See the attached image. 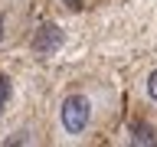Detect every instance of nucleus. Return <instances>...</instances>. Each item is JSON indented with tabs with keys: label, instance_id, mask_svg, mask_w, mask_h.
Returning <instances> with one entry per match:
<instances>
[{
	"label": "nucleus",
	"instance_id": "obj_5",
	"mask_svg": "<svg viewBox=\"0 0 157 147\" xmlns=\"http://www.w3.org/2000/svg\"><path fill=\"white\" fill-rule=\"evenodd\" d=\"M147 92H151V98L157 101V72H151V78H147Z\"/></svg>",
	"mask_w": 157,
	"mask_h": 147
},
{
	"label": "nucleus",
	"instance_id": "obj_7",
	"mask_svg": "<svg viewBox=\"0 0 157 147\" xmlns=\"http://www.w3.org/2000/svg\"><path fill=\"white\" fill-rule=\"evenodd\" d=\"M66 3H69V7H78V3H82V0H66Z\"/></svg>",
	"mask_w": 157,
	"mask_h": 147
},
{
	"label": "nucleus",
	"instance_id": "obj_1",
	"mask_svg": "<svg viewBox=\"0 0 157 147\" xmlns=\"http://www.w3.org/2000/svg\"><path fill=\"white\" fill-rule=\"evenodd\" d=\"M88 118H92V101L85 95H69L62 105V127L69 134H82L88 127Z\"/></svg>",
	"mask_w": 157,
	"mask_h": 147
},
{
	"label": "nucleus",
	"instance_id": "obj_3",
	"mask_svg": "<svg viewBox=\"0 0 157 147\" xmlns=\"http://www.w3.org/2000/svg\"><path fill=\"white\" fill-rule=\"evenodd\" d=\"M128 131H131V141H134V144H154V141H157L154 127H151V124H144V121H134Z\"/></svg>",
	"mask_w": 157,
	"mask_h": 147
},
{
	"label": "nucleus",
	"instance_id": "obj_2",
	"mask_svg": "<svg viewBox=\"0 0 157 147\" xmlns=\"http://www.w3.org/2000/svg\"><path fill=\"white\" fill-rule=\"evenodd\" d=\"M33 46H36V52H52V49L62 46V33H59L56 26H43L36 33V43H33Z\"/></svg>",
	"mask_w": 157,
	"mask_h": 147
},
{
	"label": "nucleus",
	"instance_id": "obj_4",
	"mask_svg": "<svg viewBox=\"0 0 157 147\" xmlns=\"http://www.w3.org/2000/svg\"><path fill=\"white\" fill-rule=\"evenodd\" d=\"M7 98H10V82L0 75V111H3V105H7Z\"/></svg>",
	"mask_w": 157,
	"mask_h": 147
},
{
	"label": "nucleus",
	"instance_id": "obj_6",
	"mask_svg": "<svg viewBox=\"0 0 157 147\" xmlns=\"http://www.w3.org/2000/svg\"><path fill=\"white\" fill-rule=\"evenodd\" d=\"M0 43H3V13H0Z\"/></svg>",
	"mask_w": 157,
	"mask_h": 147
}]
</instances>
